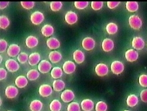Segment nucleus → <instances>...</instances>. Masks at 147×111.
I'll return each instance as SVG.
<instances>
[{
	"label": "nucleus",
	"instance_id": "1",
	"mask_svg": "<svg viewBox=\"0 0 147 111\" xmlns=\"http://www.w3.org/2000/svg\"><path fill=\"white\" fill-rule=\"evenodd\" d=\"M129 25L134 30H140L142 26V21L141 18L137 15L134 14L131 16L128 19Z\"/></svg>",
	"mask_w": 147,
	"mask_h": 111
},
{
	"label": "nucleus",
	"instance_id": "2",
	"mask_svg": "<svg viewBox=\"0 0 147 111\" xmlns=\"http://www.w3.org/2000/svg\"><path fill=\"white\" fill-rule=\"evenodd\" d=\"M45 20V16L41 11H36L31 15L30 20L35 26H38Z\"/></svg>",
	"mask_w": 147,
	"mask_h": 111
},
{
	"label": "nucleus",
	"instance_id": "3",
	"mask_svg": "<svg viewBox=\"0 0 147 111\" xmlns=\"http://www.w3.org/2000/svg\"><path fill=\"white\" fill-rule=\"evenodd\" d=\"M125 69L123 63L119 60H115L113 61L111 65V70L114 75H119L124 72Z\"/></svg>",
	"mask_w": 147,
	"mask_h": 111
},
{
	"label": "nucleus",
	"instance_id": "4",
	"mask_svg": "<svg viewBox=\"0 0 147 111\" xmlns=\"http://www.w3.org/2000/svg\"><path fill=\"white\" fill-rule=\"evenodd\" d=\"M5 66L8 71L11 73L17 72L20 69V65L17 61L13 59H9L6 60Z\"/></svg>",
	"mask_w": 147,
	"mask_h": 111
},
{
	"label": "nucleus",
	"instance_id": "5",
	"mask_svg": "<svg viewBox=\"0 0 147 111\" xmlns=\"http://www.w3.org/2000/svg\"><path fill=\"white\" fill-rule=\"evenodd\" d=\"M95 45L96 43L95 40L90 37H87L82 41V46L83 48L87 51L92 50L95 47Z\"/></svg>",
	"mask_w": 147,
	"mask_h": 111
},
{
	"label": "nucleus",
	"instance_id": "6",
	"mask_svg": "<svg viewBox=\"0 0 147 111\" xmlns=\"http://www.w3.org/2000/svg\"><path fill=\"white\" fill-rule=\"evenodd\" d=\"M95 72L97 76L100 77H104L108 75L109 72V68L106 64L101 63L98 64L95 66Z\"/></svg>",
	"mask_w": 147,
	"mask_h": 111
},
{
	"label": "nucleus",
	"instance_id": "7",
	"mask_svg": "<svg viewBox=\"0 0 147 111\" xmlns=\"http://www.w3.org/2000/svg\"><path fill=\"white\" fill-rule=\"evenodd\" d=\"M38 92L40 96L44 97H47L52 95L53 92V88L50 85L44 84L40 86Z\"/></svg>",
	"mask_w": 147,
	"mask_h": 111
},
{
	"label": "nucleus",
	"instance_id": "8",
	"mask_svg": "<svg viewBox=\"0 0 147 111\" xmlns=\"http://www.w3.org/2000/svg\"><path fill=\"white\" fill-rule=\"evenodd\" d=\"M75 94L74 92L70 89H66L61 94V99L64 102L69 103L72 102L74 99Z\"/></svg>",
	"mask_w": 147,
	"mask_h": 111
},
{
	"label": "nucleus",
	"instance_id": "9",
	"mask_svg": "<svg viewBox=\"0 0 147 111\" xmlns=\"http://www.w3.org/2000/svg\"><path fill=\"white\" fill-rule=\"evenodd\" d=\"M38 70L40 73L43 74L48 73L52 70V65L50 61L46 60H41L38 66Z\"/></svg>",
	"mask_w": 147,
	"mask_h": 111
},
{
	"label": "nucleus",
	"instance_id": "10",
	"mask_svg": "<svg viewBox=\"0 0 147 111\" xmlns=\"http://www.w3.org/2000/svg\"><path fill=\"white\" fill-rule=\"evenodd\" d=\"M64 19L65 22L69 25H73L75 24L78 20V15L75 12L72 11H69L65 14Z\"/></svg>",
	"mask_w": 147,
	"mask_h": 111
},
{
	"label": "nucleus",
	"instance_id": "11",
	"mask_svg": "<svg viewBox=\"0 0 147 111\" xmlns=\"http://www.w3.org/2000/svg\"><path fill=\"white\" fill-rule=\"evenodd\" d=\"M63 70L67 75H71L76 72V65L71 60L66 61L63 65Z\"/></svg>",
	"mask_w": 147,
	"mask_h": 111
},
{
	"label": "nucleus",
	"instance_id": "12",
	"mask_svg": "<svg viewBox=\"0 0 147 111\" xmlns=\"http://www.w3.org/2000/svg\"><path fill=\"white\" fill-rule=\"evenodd\" d=\"M145 42L141 37H135L132 41V46L135 50H141L145 47Z\"/></svg>",
	"mask_w": 147,
	"mask_h": 111
},
{
	"label": "nucleus",
	"instance_id": "13",
	"mask_svg": "<svg viewBox=\"0 0 147 111\" xmlns=\"http://www.w3.org/2000/svg\"><path fill=\"white\" fill-rule=\"evenodd\" d=\"M21 47L16 44H12L9 46L7 49V54L11 57L18 56L20 53Z\"/></svg>",
	"mask_w": 147,
	"mask_h": 111
},
{
	"label": "nucleus",
	"instance_id": "14",
	"mask_svg": "<svg viewBox=\"0 0 147 111\" xmlns=\"http://www.w3.org/2000/svg\"><path fill=\"white\" fill-rule=\"evenodd\" d=\"M18 94V89L13 85L8 86L5 90V95L8 99H14Z\"/></svg>",
	"mask_w": 147,
	"mask_h": 111
},
{
	"label": "nucleus",
	"instance_id": "15",
	"mask_svg": "<svg viewBox=\"0 0 147 111\" xmlns=\"http://www.w3.org/2000/svg\"><path fill=\"white\" fill-rule=\"evenodd\" d=\"M125 57L127 60L129 62H134L138 60L139 54L138 52L134 49H129L125 53Z\"/></svg>",
	"mask_w": 147,
	"mask_h": 111
},
{
	"label": "nucleus",
	"instance_id": "16",
	"mask_svg": "<svg viewBox=\"0 0 147 111\" xmlns=\"http://www.w3.org/2000/svg\"><path fill=\"white\" fill-rule=\"evenodd\" d=\"M114 42L111 39L106 38L102 42V48L105 52H109L112 51L114 50Z\"/></svg>",
	"mask_w": 147,
	"mask_h": 111
},
{
	"label": "nucleus",
	"instance_id": "17",
	"mask_svg": "<svg viewBox=\"0 0 147 111\" xmlns=\"http://www.w3.org/2000/svg\"><path fill=\"white\" fill-rule=\"evenodd\" d=\"M81 108L83 111H92L94 108V103L90 99H85L81 102Z\"/></svg>",
	"mask_w": 147,
	"mask_h": 111
},
{
	"label": "nucleus",
	"instance_id": "18",
	"mask_svg": "<svg viewBox=\"0 0 147 111\" xmlns=\"http://www.w3.org/2000/svg\"><path fill=\"white\" fill-rule=\"evenodd\" d=\"M48 58L53 63H58L63 58V55L57 50L51 51L48 55Z\"/></svg>",
	"mask_w": 147,
	"mask_h": 111
},
{
	"label": "nucleus",
	"instance_id": "19",
	"mask_svg": "<svg viewBox=\"0 0 147 111\" xmlns=\"http://www.w3.org/2000/svg\"><path fill=\"white\" fill-rule=\"evenodd\" d=\"M46 44L51 50H56L61 46L60 42L55 37H50L47 40Z\"/></svg>",
	"mask_w": 147,
	"mask_h": 111
},
{
	"label": "nucleus",
	"instance_id": "20",
	"mask_svg": "<svg viewBox=\"0 0 147 111\" xmlns=\"http://www.w3.org/2000/svg\"><path fill=\"white\" fill-rule=\"evenodd\" d=\"M40 60H41V56L40 53L37 52H34L31 53L29 56L28 62L30 66H33L40 63Z\"/></svg>",
	"mask_w": 147,
	"mask_h": 111
},
{
	"label": "nucleus",
	"instance_id": "21",
	"mask_svg": "<svg viewBox=\"0 0 147 111\" xmlns=\"http://www.w3.org/2000/svg\"><path fill=\"white\" fill-rule=\"evenodd\" d=\"M39 43V40L37 37L34 35H29L26 40V44L27 47L32 48L37 46Z\"/></svg>",
	"mask_w": 147,
	"mask_h": 111
},
{
	"label": "nucleus",
	"instance_id": "22",
	"mask_svg": "<svg viewBox=\"0 0 147 111\" xmlns=\"http://www.w3.org/2000/svg\"><path fill=\"white\" fill-rule=\"evenodd\" d=\"M73 59L77 64H81L85 61V56L83 52L80 50H76L73 53Z\"/></svg>",
	"mask_w": 147,
	"mask_h": 111
},
{
	"label": "nucleus",
	"instance_id": "23",
	"mask_svg": "<svg viewBox=\"0 0 147 111\" xmlns=\"http://www.w3.org/2000/svg\"><path fill=\"white\" fill-rule=\"evenodd\" d=\"M41 33L46 37H49L53 35L54 33V28L50 24H45L41 28Z\"/></svg>",
	"mask_w": 147,
	"mask_h": 111
},
{
	"label": "nucleus",
	"instance_id": "24",
	"mask_svg": "<svg viewBox=\"0 0 147 111\" xmlns=\"http://www.w3.org/2000/svg\"><path fill=\"white\" fill-rule=\"evenodd\" d=\"M28 81L27 78L22 75L18 76L15 80L16 85L18 88L20 89L24 88L25 87H26L28 84Z\"/></svg>",
	"mask_w": 147,
	"mask_h": 111
},
{
	"label": "nucleus",
	"instance_id": "25",
	"mask_svg": "<svg viewBox=\"0 0 147 111\" xmlns=\"http://www.w3.org/2000/svg\"><path fill=\"white\" fill-rule=\"evenodd\" d=\"M126 102H127V104L128 106H129L131 108L135 107L138 105V104L139 102L138 97L136 95L131 94L127 97V100H126Z\"/></svg>",
	"mask_w": 147,
	"mask_h": 111
},
{
	"label": "nucleus",
	"instance_id": "26",
	"mask_svg": "<svg viewBox=\"0 0 147 111\" xmlns=\"http://www.w3.org/2000/svg\"><path fill=\"white\" fill-rule=\"evenodd\" d=\"M65 87V82L61 79H56L53 83V88L55 92H61Z\"/></svg>",
	"mask_w": 147,
	"mask_h": 111
},
{
	"label": "nucleus",
	"instance_id": "27",
	"mask_svg": "<svg viewBox=\"0 0 147 111\" xmlns=\"http://www.w3.org/2000/svg\"><path fill=\"white\" fill-rule=\"evenodd\" d=\"M125 7L129 13H135L139 9V4L136 1H127L125 4Z\"/></svg>",
	"mask_w": 147,
	"mask_h": 111
},
{
	"label": "nucleus",
	"instance_id": "28",
	"mask_svg": "<svg viewBox=\"0 0 147 111\" xmlns=\"http://www.w3.org/2000/svg\"><path fill=\"white\" fill-rule=\"evenodd\" d=\"M43 107V104L39 100H34L30 104V109L31 111H41Z\"/></svg>",
	"mask_w": 147,
	"mask_h": 111
},
{
	"label": "nucleus",
	"instance_id": "29",
	"mask_svg": "<svg viewBox=\"0 0 147 111\" xmlns=\"http://www.w3.org/2000/svg\"><path fill=\"white\" fill-rule=\"evenodd\" d=\"M40 76V72L35 69H31L27 73V78L30 81H34L38 79Z\"/></svg>",
	"mask_w": 147,
	"mask_h": 111
},
{
	"label": "nucleus",
	"instance_id": "30",
	"mask_svg": "<svg viewBox=\"0 0 147 111\" xmlns=\"http://www.w3.org/2000/svg\"><path fill=\"white\" fill-rule=\"evenodd\" d=\"M106 31L109 35H114L118 31V27L114 22H109L106 26Z\"/></svg>",
	"mask_w": 147,
	"mask_h": 111
},
{
	"label": "nucleus",
	"instance_id": "31",
	"mask_svg": "<svg viewBox=\"0 0 147 111\" xmlns=\"http://www.w3.org/2000/svg\"><path fill=\"white\" fill-rule=\"evenodd\" d=\"M63 70L59 67H54L51 71V76L53 79H58L63 76Z\"/></svg>",
	"mask_w": 147,
	"mask_h": 111
},
{
	"label": "nucleus",
	"instance_id": "32",
	"mask_svg": "<svg viewBox=\"0 0 147 111\" xmlns=\"http://www.w3.org/2000/svg\"><path fill=\"white\" fill-rule=\"evenodd\" d=\"M10 25V21L8 17L4 15L0 16V28L3 30L7 29Z\"/></svg>",
	"mask_w": 147,
	"mask_h": 111
},
{
	"label": "nucleus",
	"instance_id": "33",
	"mask_svg": "<svg viewBox=\"0 0 147 111\" xmlns=\"http://www.w3.org/2000/svg\"><path fill=\"white\" fill-rule=\"evenodd\" d=\"M62 108V104L57 99L53 100L50 104L51 111H61Z\"/></svg>",
	"mask_w": 147,
	"mask_h": 111
},
{
	"label": "nucleus",
	"instance_id": "34",
	"mask_svg": "<svg viewBox=\"0 0 147 111\" xmlns=\"http://www.w3.org/2000/svg\"><path fill=\"white\" fill-rule=\"evenodd\" d=\"M50 9L53 12H58L62 8L63 4L61 1H52L50 4Z\"/></svg>",
	"mask_w": 147,
	"mask_h": 111
},
{
	"label": "nucleus",
	"instance_id": "35",
	"mask_svg": "<svg viewBox=\"0 0 147 111\" xmlns=\"http://www.w3.org/2000/svg\"><path fill=\"white\" fill-rule=\"evenodd\" d=\"M29 56L25 52H21L17 56V60L18 62L21 64H25L28 61Z\"/></svg>",
	"mask_w": 147,
	"mask_h": 111
},
{
	"label": "nucleus",
	"instance_id": "36",
	"mask_svg": "<svg viewBox=\"0 0 147 111\" xmlns=\"http://www.w3.org/2000/svg\"><path fill=\"white\" fill-rule=\"evenodd\" d=\"M81 105L77 102H72L67 107V111H81Z\"/></svg>",
	"mask_w": 147,
	"mask_h": 111
},
{
	"label": "nucleus",
	"instance_id": "37",
	"mask_svg": "<svg viewBox=\"0 0 147 111\" xmlns=\"http://www.w3.org/2000/svg\"><path fill=\"white\" fill-rule=\"evenodd\" d=\"M107 104L104 101L98 102L95 105V111H107Z\"/></svg>",
	"mask_w": 147,
	"mask_h": 111
},
{
	"label": "nucleus",
	"instance_id": "38",
	"mask_svg": "<svg viewBox=\"0 0 147 111\" xmlns=\"http://www.w3.org/2000/svg\"><path fill=\"white\" fill-rule=\"evenodd\" d=\"M74 7L78 10H84L86 8L88 5V1H75L74 3Z\"/></svg>",
	"mask_w": 147,
	"mask_h": 111
},
{
	"label": "nucleus",
	"instance_id": "39",
	"mask_svg": "<svg viewBox=\"0 0 147 111\" xmlns=\"http://www.w3.org/2000/svg\"><path fill=\"white\" fill-rule=\"evenodd\" d=\"M104 5L102 1H92L91 3V7L95 11H98L102 9Z\"/></svg>",
	"mask_w": 147,
	"mask_h": 111
},
{
	"label": "nucleus",
	"instance_id": "40",
	"mask_svg": "<svg viewBox=\"0 0 147 111\" xmlns=\"http://www.w3.org/2000/svg\"><path fill=\"white\" fill-rule=\"evenodd\" d=\"M20 4L22 8L26 10H31L33 8L35 4L34 1H21Z\"/></svg>",
	"mask_w": 147,
	"mask_h": 111
},
{
	"label": "nucleus",
	"instance_id": "41",
	"mask_svg": "<svg viewBox=\"0 0 147 111\" xmlns=\"http://www.w3.org/2000/svg\"><path fill=\"white\" fill-rule=\"evenodd\" d=\"M139 84L144 88H147V75L142 74L138 79Z\"/></svg>",
	"mask_w": 147,
	"mask_h": 111
},
{
	"label": "nucleus",
	"instance_id": "42",
	"mask_svg": "<svg viewBox=\"0 0 147 111\" xmlns=\"http://www.w3.org/2000/svg\"><path fill=\"white\" fill-rule=\"evenodd\" d=\"M8 47V43L4 39L0 40V52L4 53L7 50Z\"/></svg>",
	"mask_w": 147,
	"mask_h": 111
},
{
	"label": "nucleus",
	"instance_id": "43",
	"mask_svg": "<svg viewBox=\"0 0 147 111\" xmlns=\"http://www.w3.org/2000/svg\"><path fill=\"white\" fill-rule=\"evenodd\" d=\"M120 4L121 2L119 1H108L107 3V5L109 9H114L117 8Z\"/></svg>",
	"mask_w": 147,
	"mask_h": 111
},
{
	"label": "nucleus",
	"instance_id": "44",
	"mask_svg": "<svg viewBox=\"0 0 147 111\" xmlns=\"http://www.w3.org/2000/svg\"><path fill=\"white\" fill-rule=\"evenodd\" d=\"M141 100L144 102L147 103V89L142 90L140 93Z\"/></svg>",
	"mask_w": 147,
	"mask_h": 111
},
{
	"label": "nucleus",
	"instance_id": "45",
	"mask_svg": "<svg viewBox=\"0 0 147 111\" xmlns=\"http://www.w3.org/2000/svg\"><path fill=\"white\" fill-rule=\"evenodd\" d=\"M7 77V72L4 68L0 69V80H3L6 79Z\"/></svg>",
	"mask_w": 147,
	"mask_h": 111
},
{
	"label": "nucleus",
	"instance_id": "46",
	"mask_svg": "<svg viewBox=\"0 0 147 111\" xmlns=\"http://www.w3.org/2000/svg\"><path fill=\"white\" fill-rule=\"evenodd\" d=\"M9 4V2L8 1H2L0 3V9L3 10L8 7Z\"/></svg>",
	"mask_w": 147,
	"mask_h": 111
},
{
	"label": "nucleus",
	"instance_id": "47",
	"mask_svg": "<svg viewBox=\"0 0 147 111\" xmlns=\"http://www.w3.org/2000/svg\"><path fill=\"white\" fill-rule=\"evenodd\" d=\"M0 59H1V61H0V62H2V61H3V57L1 56H0Z\"/></svg>",
	"mask_w": 147,
	"mask_h": 111
},
{
	"label": "nucleus",
	"instance_id": "48",
	"mask_svg": "<svg viewBox=\"0 0 147 111\" xmlns=\"http://www.w3.org/2000/svg\"><path fill=\"white\" fill-rule=\"evenodd\" d=\"M1 104H2V99H1Z\"/></svg>",
	"mask_w": 147,
	"mask_h": 111
},
{
	"label": "nucleus",
	"instance_id": "49",
	"mask_svg": "<svg viewBox=\"0 0 147 111\" xmlns=\"http://www.w3.org/2000/svg\"><path fill=\"white\" fill-rule=\"evenodd\" d=\"M124 111H130V110H124Z\"/></svg>",
	"mask_w": 147,
	"mask_h": 111
},
{
	"label": "nucleus",
	"instance_id": "50",
	"mask_svg": "<svg viewBox=\"0 0 147 111\" xmlns=\"http://www.w3.org/2000/svg\"><path fill=\"white\" fill-rule=\"evenodd\" d=\"M7 111H11V110H7Z\"/></svg>",
	"mask_w": 147,
	"mask_h": 111
}]
</instances>
